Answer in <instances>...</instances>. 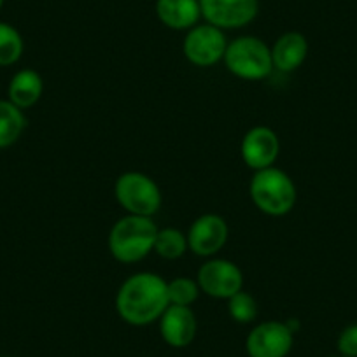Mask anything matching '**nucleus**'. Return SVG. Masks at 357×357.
<instances>
[{
	"mask_svg": "<svg viewBox=\"0 0 357 357\" xmlns=\"http://www.w3.org/2000/svg\"><path fill=\"white\" fill-rule=\"evenodd\" d=\"M167 280L153 272L130 275L116 294V312L130 326H149L168 308Z\"/></svg>",
	"mask_w": 357,
	"mask_h": 357,
	"instance_id": "nucleus-1",
	"label": "nucleus"
},
{
	"mask_svg": "<svg viewBox=\"0 0 357 357\" xmlns=\"http://www.w3.org/2000/svg\"><path fill=\"white\" fill-rule=\"evenodd\" d=\"M280 153L279 135L270 126H254L243 135L240 154L243 163L254 172L273 167Z\"/></svg>",
	"mask_w": 357,
	"mask_h": 357,
	"instance_id": "nucleus-11",
	"label": "nucleus"
},
{
	"mask_svg": "<svg viewBox=\"0 0 357 357\" xmlns=\"http://www.w3.org/2000/svg\"><path fill=\"white\" fill-rule=\"evenodd\" d=\"M229 228L225 218L218 214H204L190 226L188 247L193 254L200 257H212L228 242Z\"/></svg>",
	"mask_w": 357,
	"mask_h": 357,
	"instance_id": "nucleus-10",
	"label": "nucleus"
},
{
	"mask_svg": "<svg viewBox=\"0 0 357 357\" xmlns=\"http://www.w3.org/2000/svg\"><path fill=\"white\" fill-rule=\"evenodd\" d=\"M294 345V331L287 322L264 321L254 326L245 340L249 357H287Z\"/></svg>",
	"mask_w": 357,
	"mask_h": 357,
	"instance_id": "nucleus-8",
	"label": "nucleus"
},
{
	"mask_svg": "<svg viewBox=\"0 0 357 357\" xmlns=\"http://www.w3.org/2000/svg\"><path fill=\"white\" fill-rule=\"evenodd\" d=\"M202 18L221 30L243 29L256 20L259 0H200Z\"/></svg>",
	"mask_w": 357,
	"mask_h": 357,
	"instance_id": "nucleus-9",
	"label": "nucleus"
},
{
	"mask_svg": "<svg viewBox=\"0 0 357 357\" xmlns=\"http://www.w3.org/2000/svg\"><path fill=\"white\" fill-rule=\"evenodd\" d=\"M336 347L343 357H357V324L347 326L340 333Z\"/></svg>",
	"mask_w": 357,
	"mask_h": 357,
	"instance_id": "nucleus-21",
	"label": "nucleus"
},
{
	"mask_svg": "<svg viewBox=\"0 0 357 357\" xmlns=\"http://www.w3.org/2000/svg\"><path fill=\"white\" fill-rule=\"evenodd\" d=\"M197 280L190 277H177V279L167 282V296L170 305H181V307H191L198 300L200 294Z\"/></svg>",
	"mask_w": 357,
	"mask_h": 357,
	"instance_id": "nucleus-19",
	"label": "nucleus"
},
{
	"mask_svg": "<svg viewBox=\"0 0 357 357\" xmlns=\"http://www.w3.org/2000/svg\"><path fill=\"white\" fill-rule=\"evenodd\" d=\"M26 128L25 112L13 102L0 100V149L15 146Z\"/></svg>",
	"mask_w": 357,
	"mask_h": 357,
	"instance_id": "nucleus-16",
	"label": "nucleus"
},
{
	"mask_svg": "<svg viewBox=\"0 0 357 357\" xmlns=\"http://www.w3.org/2000/svg\"><path fill=\"white\" fill-rule=\"evenodd\" d=\"M190 250L188 247V236L177 228H161L158 229L156 240H154V252L167 261H175L183 257L184 252Z\"/></svg>",
	"mask_w": 357,
	"mask_h": 357,
	"instance_id": "nucleus-17",
	"label": "nucleus"
},
{
	"mask_svg": "<svg viewBox=\"0 0 357 357\" xmlns=\"http://www.w3.org/2000/svg\"><path fill=\"white\" fill-rule=\"evenodd\" d=\"M228 47L225 30L211 25V23H198L186 32L183 43L184 56L190 63L197 67H214L222 61Z\"/></svg>",
	"mask_w": 357,
	"mask_h": 357,
	"instance_id": "nucleus-6",
	"label": "nucleus"
},
{
	"mask_svg": "<svg viewBox=\"0 0 357 357\" xmlns=\"http://www.w3.org/2000/svg\"><path fill=\"white\" fill-rule=\"evenodd\" d=\"M158 229L160 228L153 218L126 214L111 228L107 240L109 252L119 263H139L154 250Z\"/></svg>",
	"mask_w": 357,
	"mask_h": 357,
	"instance_id": "nucleus-2",
	"label": "nucleus"
},
{
	"mask_svg": "<svg viewBox=\"0 0 357 357\" xmlns=\"http://www.w3.org/2000/svg\"><path fill=\"white\" fill-rule=\"evenodd\" d=\"M114 197L130 215L153 218L163 204L161 190L154 178L142 172H125L114 184Z\"/></svg>",
	"mask_w": 357,
	"mask_h": 357,
	"instance_id": "nucleus-5",
	"label": "nucleus"
},
{
	"mask_svg": "<svg viewBox=\"0 0 357 357\" xmlns=\"http://www.w3.org/2000/svg\"><path fill=\"white\" fill-rule=\"evenodd\" d=\"M249 195L257 211L272 218L289 214L296 204V186L293 178L275 167L254 172Z\"/></svg>",
	"mask_w": 357,
	"mask_h": 357,
	"instance_id": "nucleus-3",
	"label": "nucleus"
},
{
	"mask_svg": "<svg viewBox=\"0 0 357 357\" xmlns=\"http://www.w3.org/2000/svg\"><path fill=\"white\" fill-rule=\"evenodd\" d=\"M222 61L235 77L245 81H261L273 70L272 50L263 39L254 36L236 37L228 43Z\"/></svg>",
	"mask_w": 357,
	"mask_h": 357,
	"instance_id": "nucleus-4",
	"label": "nucleus"
},
{
	"mask_svg": "<svg viewBox=\"0 0 357 357\" xmlns=\"http://www.w3.org/2000/svg\"><path fill=\"white\" fill-rule=\"evenodd\" d=\"M270 50H272L273 68L280 72H294L307 60L308 40L301 32L291 30L284 32Z\"/></svg>",
	"mask_w": 357,
	"mask_h": 357,
	"instance_id": "nucleus-14",
	"label": "nucleus"
},
{
	"mask_svg": "<svg viewBox=\"0 0 357 357\" xmlns=\"http://www.w3.org/2000/svg\"><path fill=\"white\" fill-rule=\"evenodd\" d=\"M25 51V40L16 26L0 22V67L18 63Z\"/></svg>",
	"mask_w": 357,
	"mask_h": 357,
	"instance_id": "nucleus-18",
	"label": "nucleus"
},
{
	"mask_svg": "<svg viewBox=\"0 0 357 357\" xmlns=\"http://www.w3.org/2000/svg\"><path fill=\"white\" fill-rule=\"evenodd\" d=\"M226 301H228L229 317L235 322H238V324H250V322H254L257 319L259 308H257V303L252 294L245 293L242 289Z\"/></svg>",
	"mask_w": 357,
	"mask_h": 357,
	"instance_id": "nucleus-20",
	"label": "nucleus"
},
{
	"mask_svg": "<svg viewBox=\"0 0 357 357\" xmlns=\"http://www.w3.org/2000/svg\"><path fill=\"white\" fill-rule=\"evenodd\" d=\"M158 322H160L161 338L174 349H184L197 338L198 321L191 307L168 305Z\"/></svg>",
	"mask_w": 357,
	"mask_h": 357,
	"instance_id": "nucleus-12",
	"label": "nucleus"
},
{
	"mask_svg": "<svg viewBox=\"0 0 357 357\" xmlns=\"http://www.w3.org/2000/svg\"><path fill=\"white\" fill-rule=\"evenodd\" d=\"M202 293L215 300H229L243 289V273L233 261L212 257L205 261L197 273Z\"/></svg>",
	"mask_w": 357,
	"mask_h": 357,
	"instance_id": "nucleus-7",
	"label": "nucleus"
},
{
	"mask_svg": "<svg viewBox=\"0 0 357 357\" xmlns=\"http://www.w3.org/2000/svg\"><path fill=\"white\" fill-rule=\"evenodd\" d=\"M342 357H343V356H342Z\"/></svg>",
	"mask_w": 357,
	"mask_h": 357,
	"instance_id": "nucleus-23",
	"label": "nucleus"
},
{
	"mask_svg": "<svg viewBox=\"0 0 357 357\" xmlns=\"http://www.w3.org/2000/svg\"><path fill=\"white\" fill-rule=\"evenodd\" d=\"M4 4H6V0H0V11H2V8H4Z\"/></svg>",
	"mask_w": 357,
	"mask_h": 357,
	"instance_id": "nucleus-22",
	"label": "nucleus"
},
{
	"mask_svg": "<svg viewBox=\"0 0 357 357\" xmlns=\"http://www.w3.org/2000/svg\"><path fill=\"white\" fill-rule=\"evenodd\" d=\"M44 91L43 75L33 68H22L13 75L8 86V100L22 111L33 107Z\"/></svg>",
	"mask_w": 357,
	"mask_h": 357,
	"instance_id": "nucleus-15",
	"label": "nucleus"
},
{
	"mask_svg": "<svg viewBox=\"0 0 357 357\" xmlns=\"http://www.w3.org/2000/svg\"><path fill=\"white\" fill-rule=\"evenodd\" d=\"M156 16L170 30L188 32L202 20L200 0H156Z\"/></svg>",
	"mask_w": 357,
	"mask_h": 357,
	"instance_id": "nucleus-13",
	"label": "nucleus"
}]
</instances>
